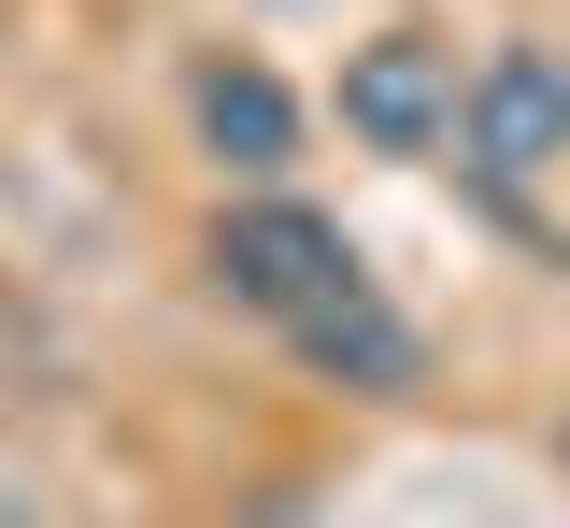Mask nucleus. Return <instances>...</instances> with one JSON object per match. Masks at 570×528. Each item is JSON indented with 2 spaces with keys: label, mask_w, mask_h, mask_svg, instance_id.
<instances>
[{
  "label": "nucleus",
  "mask_w": 570,
  "mask_h": 528,
  "mask_svg": "<svg viewBox=\"0 0 570 528\" xmlns=\"http://www.w3.org/2000/svg\"><path fill=\"white\" fill-rule=\"evenodd\" d=\"M200 144L243 172V186H272L285 157H299V86L272 72V58H214L200 72Z\"/></svg>",
  "instance_id": "5"
},
{
  "label": "nucleus",
  "mask_w": 570,
  "mask_h": 528,
  "mask_svg": "<svg viewBox=\"0 0 570 528\" xmlns=\"http://www.w3.org/2000/svg\"><path fill=\"white\" fill-rule=\"evenodd\" d=\"M456 157L485 186H542L570 157V58L557 43H499L485 72H456Z\"/></svg>",
  "instance_id": "2"
},
{
  "label": "nucleus",
  "mask_w": 570,
  "mask_h": 528,
  "mask_svg": "<svg viewBox=\"0 0 570 528\" xmlns=\"http://www.w3.org/2000/svg\"><path fill=\"white\" fill-rule=\"evenodd\" d=\"M343 144H371V157H442V144H456V43L371 29V43L343 58Z\"/></svg>",
  "instance_id": "3"
},
{
  "label": "nucleus",
  "mask_w": 570,
  "mask_h": 528,
  "mask_svg": "<svg viewBox=\"0 0 570 528\" xmlns=\"http://www.w3.org/2000/svg\"><path fill=\"white\" fill-rule=\"evenodd\" d=\"M285 343H299V372H328V385H356V400H400V385L428 372V343H414V314L385 301V286H371V272H356V286H328V301L299 314V329H285Z\"/></svg>",
  "instance_id": "4"
},
{
  "label": "nucleus",
  "mask_w": 570,
  "mask_h": 528,
  "mask_svg": "<svg viewBox=\"0 0 570 528\" xmlns=\"http://www.w3.org/2000/svg\"><path fill=\"white\" fill-rule=\"evenodd\" d=\"M214 286H228L243 314H272V329H299L328 286H356V243L314 215V201L257 186V201H228V215H214Z\"/></svg>",
  "instance_id": "1"
}]
</instances>
